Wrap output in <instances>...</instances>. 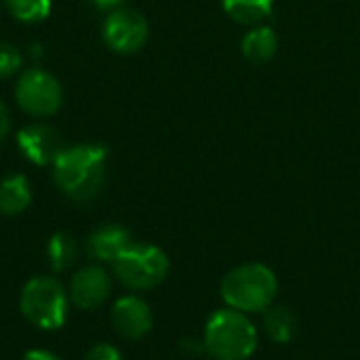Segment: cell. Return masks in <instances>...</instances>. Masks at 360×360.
<instances>
[{
  "instance_id": "obj_1",
  "label": "cell",
  "mask_w": 360,
  "mask_h": 360,
  "mask_svg": "<svg viewBox=\"0 0 360 360\" xmlns=\"http://www.w3.org/2000/svg\"><path fill=\"white\" fill-rule=\"evenodd\" d=\"M105 162L108 150L103 146L84 143L65 148L53 162V179L65 196L84 202L97 196L103 188Z\"/></svg>"
},
{
  "instance_id": "obj_2",
  "label": "cell",
  "mask_w": 360,
  "mask_h": 360,
  "mask_svg": "<svg viewBox=\"0 0 360 360\" xmlns=\"http://www.w3.org/2000/svg\"><path fill=\"white\" fill-rule=\"evenodd\" d=\"M221 300L228 308L255 314L266 312L272 308L276 293H278V281L274 272L264 264H245L234 270H230L219 287Z\"/></svg>"
},
{
  "instance_id": "obj_3",
  "label": "cell",
  "mask_w": 360,
  "mask_h": 360,
  "mask_svg": "<svg viewBox=\"0 0 360 360\" xmlns=\"http://www.w3.org/2000/svg\"><path fill=\"white\" fill-rule=\"evenodd\" d=\"M202 342L213 360H249L257 350V329L245 312L224 308L207 321Z\"/></svg>"
},
{
  "instance_id": "obj_4",
  "label": "cell",
  "mask_w": 360,
  "mask_h": 360,
  "mask_svg": "<svg viewBox=\"0 0 360 360\" xmlns=\"http://www.w3.org/2000/svg\"><path fill=\"white\" fill-rule=\"evenodd\" d=\"M19 310L30 325L44 331H55L68 321L70 295L57 278L34 276L21 289Z\"/></svg>"
},
{
  "instance_id": "obj_5",
  "label": "cell",
  "mask_w": 360,
  "mask_h": 360,
  "mask_svg": "<svg viewBox=\"0 0 360 360\" xmlns=\"http://www.w3.org/2000/svg\"><path fill=\"white\" fill-rule=\"evenodd\" d=\"M169 274L167 253L150 243H133L116 262L114 276L131 291H150L165 283Z\"/></svg>"
},
{
  "instance_id": "obj_6",
  "label": "cell",
  "mask_w": 360,
  "mask_h": 360,
  "mask_svg": "<svg viewBox=\"0 0 360 360\" xmlns=\"http://www.w3.org/2000/svg\"><path fill=\"white\" fill-rule=\"evenodd\" d=\"M15 99L19 108L32 116H51L61 108L63 91L53 74L30 68L15 84Z\"/></svg>"
},
{
  "instance_id": "obj_7",
  "label": "cell",
  "mask_w": 360,
  "mask_h": 360,
  "mask_svg": "<svg viewBox=\"0 0 360 360\" xmlns=\"http://www.w3.org/2000/svg\"><path fill=\"white\" fill-rule=\"evenodd\" d=\"M103 42L108 49L120 55H133L143 49L150 36V25L146 17L129 6H118L110 11L101 27Z\"/></svg>"
},
{
  "instance_id": "obj_8",
  "label": "cell",
  "mask_w": 360,
  "mask_h": 360,
  "mask_svg": "<svg viewBox=\"0 0 360 360\" xmlns=\"http://www.w3.org/2000/svg\"><path fill=\"white\" fill-rule=\"evenodd\" d=\"M110 293H112V278L99 264L84 266L70 278L68 295L70 302L80 310H89V312L97 310L99 306L105 304Z\"/></svg>"
},
{
  "instance_id": "obj_9",
  "label": "cell",
  "mask_w": 360,
  "mask_h": 360,
  "mask_svg": "<svg viewBox=\"0 0 360 360\" xmlns=\"http://www.w3.org/2000/svg\"><path fill=\"white\" fill-rule=\"evenodd\" d=\"M17 143L23 156L40 167L53 165L65 150L63 137L49 124H30L17 133Z\"/></svg>"
},
{
  "instance_id": "obj_10",
  "label": "cell",
  "mask_w": 360,
  "mask_h": 360,
  "mask_svg": "<svg viewBox=\"0 0 360 360\" xmlns=\"http://www.w3.org/2000/svg\"><path fill=\"white\" fill-rule=\"evenodd\" d=\"M112 325L127 340H141L152 331L150 306L137 295H124L112 306Z\"/></svg>"
},
{
  "instance_id": "obj_11",
  "label": "cell",
  "mask_w": 360,
  "mask_h": 360,
  "mask_svg": "<svg viewBox=\"0 0 360 360\" xmlns=\"http://www.w3.org/2000/svg\"><path fill=\"white\" fill-rule=\"evenodd\" d=\"M131 245H133V236L124 226L105 224V226H99L97 230L91 232V236L86 238L84 249H86V255L93 262H110V264H114Z\"/></svg>"
},
{
  "instance_id": "obj_12",
  "label": "cell",
  "mask_w": 360,
  "mask_h": 360,
  "mask_svg": "<svg viewBox=\"0 0 360 360\" xmlns=\"http://www.w3.org/2000/svg\"><path fill=\"white\" fill-rule=\"evenodd\" d=\"M276 49H278V36L266 23L251 25L249 32L245 34L243 42H240V51L251 63L270 61L276 55Z\"/></svg>"
},
{
  "instance_id": "obj_13",
  "label": "cell",
  "mask_w": 360,
  "mask_h": 360,
  "mask_svg": "<svg viewBox=\"0 0 360 360\" xmlns=\"http://www.w3.org/2000/svg\"><path fill=\"white\" fill-rule=\"evenodd\" d=\"M32 202V188L25 175H6L0 181V213L2 215H19Z\"/></svg>"
},
{
  "instance_id": "obj_14",
  "label": "cell",
  "mask_w": 360,
  "mask_h": 360,
  "mask_svg": "<svg viewBox=\"0 0 360 360\" xmlns=\"http://www.w3.org/2000/svg\"><path fill=\"white\" fill-rule=\"evenodd\" d=\"M226 15L243 25H259L270 17L274 0H221Z\"/></svg>"
},
{
  "instance_id": "obj_15",
  "label": "cell",
  "mask_w": 360,
  "mask_h": 360,
  "mask_svg": "<svg viewBox=\"0 0 360 360\" xmlns=\"http://www.w3.org/2000/svg\"><path fill=\"white\" fill-rule=\"evenodd\" d=\"M46 259L53 272L70 270L78 259V243L68 232H55L46 243Z\"/></svg>"
},
{
  "instance_id": "obj_16",
  "label": "cell",
  "mask_w": 360,
  "mask_h": 360,
  "mask_svg": "<svg viewBox=\"0 0 360 360\" xmlns=\"http://www.w3.org/2000/svg\"><path fill=\"white\" fill-rule=\"evenodd\" d=\"M264 329L268 333V338L276 344H289L295 338L297 331V321L293 316L291 310L283 308V306H272L266 310L264 316Z\"/></svg>"
},
{
  "instance_id": "obj_17",
  "label": "cell",
  "mask_w": 360,
  "mask_h": 360,
  "mask_svg": "<svg viewBox=\"0 0 360 360\" xmlns=\"http://www.w3.org/2000/svg\"><path fill=\"white\" fill-rule=\"evenodd\" d=\"M8 13L25 23L42 21L51 13V0H4Z\"/></svg>"
},
{
  "instance_id": "obj_18",
  "label": "cell",
  "mask_w": 360,
  "mask_h": 360,
  "mask_svg": "<svg viewBox=\"0 0 360 360\" xmlns=\"http://www.w3.org/2000/svg\"><path fill=\"white\" fill-rule=\"evenodd\" d=\"M21 53L8 42H0V78L13 76L21 68Z\"/></svg>"
},
{
  "instance_id": "obj_19",
  "label": "cell",
  "mask_w": 360,
  "mask_h": 360,
  "mask_svg": "<svg viewBox=\"0 0 360 360\" xmlns=\"http://www.w3.org/2000/svg\"><path fill=\"white\" fill-rule=\"evenodd\" d=\"M84 360H122V354L112 344H97L84 354Z\"/></svg>"
},
{
  "instance_id": "obj_20",
  "label": "cell",
  "mask_w": 360,
  "mask_h": 360,
  "mask_svg": "<svg viewBox=\"0 0 360 360\" xmlns=\"http://www.w3.org/2000/svg\"><path fill=\"white\" fill-rule=\"evenodd\" d=\"M21 360H63L61 356H57L55 352H51V350H30V352H25L23 354V359Z\"/></svg>"
},
{
  "instance_id": "obj_21",
  "label": "cell",
  "mask_w": 360,
  "mask_h": 360,
  "mask_svg": "<svg viewBox=\"0 0 360 360\" xmlns=\"http://www.w3.org/2000/svg\"><path fill=\"white\" fill-rule=\"evenodd\" d=\"M8 131H11V114H8L6 105L0 101V141L8 135Z\"/></svg>"
},
{
  "instance_id": "obj_22",
  "label": "cell",
  "mask_w": 360,
  "mask_h": 360,
  "mask_svg": "<svg viewBox=\"0 0 360 360\" xmlns=\"http://www.w3.org/2000/svg\"><path fill=\"white\" fill-rule=\"evenodd\" d=\"M181 350L196 356L198 352H205V342H198V340H184V342H181Z\"/></svg>"
},
{
  "instance_id": "obj_23",
  "label": "cell",
  "mask_w": 360,
  "mask_h": 360,
  "mask_svg": "<svg viewBox=\"0 0 360 360\" xmlns=\"http://www.w3.org/2000/svg\"><path fill=\"white\" fill-rule=\"evenodd\" d=\"M97 8H108V11H114L122 4V0H91Z\"/></svg>"
}]
</instances>
